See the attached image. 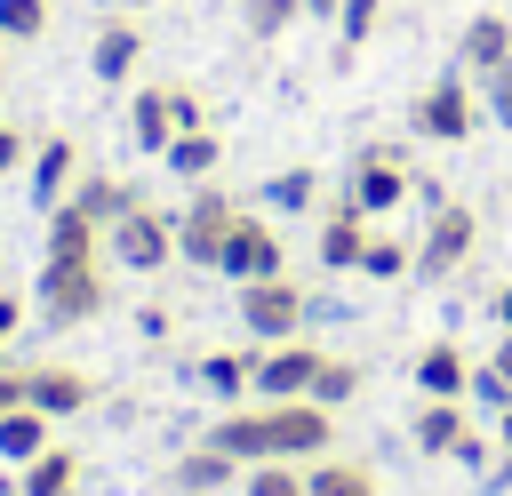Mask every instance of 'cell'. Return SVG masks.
Listing matches in <instances>:
<instances>
[{
    "label": "cell",
    "instance_id": "cell-16",
    "mask_svg": "<svg viewBox=\"0 0 512 496\" xmlns=\"http://www.w3.org/2000/svg\"><path fill=\"white\" fill-rule=\"evenodd\" d=\"M464 432H472L464 400H416V416H408L416 456H456V440H464Z\"/></svg>",
    "mask_w": 512,
    "mask_h": 496
},
{
    "label": "cell",
    "instance_id": "cell-13",
    "mask_svg": "<svg viewBox=\"0 0 512 496\" xmlns=\"http://www.w3.org/2000/svg\"><path fill=\"white\" fill-rule=\"evenodd\" d=\"M88 64H96V80H104V88H120V80L144 64V24H136V16H112V24H96V48H88Z\"/></svg>",
    "mask_w": 512,
    "mask_h": 496
},
{
    "label": "cell",
    "instance_id": "cell-17",
    "mask_svg": "<svg viewBox=\"0 0 512 496\" xmlns=\"http://www.w3.org/2000/svg\"><path fill=\"white\" fill-rule=\"evenodd\" d=\"M464 384H472V360H464L448 336L416 352V400H464Z\"/></svg>",
    "mask_w": 512,
    "mask_h": 496
},
{
    "label": "cell",
    "instance_id": "cell-39",
    "mask_svg": "<svg viewBox=\"0 0 512 496\" xmlns=\"http://www.w3.org/2000/svg\"><path fill=\"white\" fill-rule=\"evenodd\" d=\"M16 320H24V296H0V344L16 336Z\"/></svg>",
    "mask_w": 512,
    "mask_h": 496
},
{
    "label": "cell",
    "instance_id": "cell-31",
    "mask_svg": "<svg viewBox=\"0 0 512 496\" xmlns=\"http://www.w3.org/2000/svg\"><path fill=\"white\" fill-rule=\"evenodd\" d=\"M352 392H360V360H336V352H328V360H320V376H312V392H304V400H320V408H344V400H352Z\"/></svg>",
    "mask_w": 512,
    "mask_h": 496
},
{
    "label": "cell",
    "instance_id": "cell-27",
    "mask_svg": "<svg viewBox=\"0 0 512 496\" xmlns=\"http://www.w3.org/2000/svg\"><path fill=\"white\" fill-rule=\"evenodd\" d=\"M376 16H384V0H344V8H336V56H328L336 72H344V64H352V56L368 48V32H376Z\"/></svg>",
    "mask_w": 512,
    "mask_h": 496
},
{
    "label": "cell",
    "instance_id": "cell-42",
    "mask_svg": "<svg viewBox=\"0 0 512 496\" xmlns=\"http://www.w3.org/2000/svg\"><path fill=\"white\" fill-rule=\"evenodd\" d=\"M336 8H344V0H304V16H328V24H336Z\"/></svg>",
    "mask_w": 512,
    "mask_h": 496
},
{
    "label": "cell",
    "instance_id": "cell-25",
    "mask_svg": "<svg viewBox=\"0 0 512 496\" xmlns=\"http://www.w3.org/2000/svg\"><path fill=\"white\" fill-rule=\"evenodd\" d=\"M96 248H104V224H88L72 200L48 208V256H96Z\"/></svg>",
    "mask_w": 512,
    "mask_h": 496
},
{
    "label": "cell",
    "instance_id": "cell-33",
    "mask_svg": "<svg viewBox=\"0 0 512 496\" xmlns=\"http://www.w3.org/2000/svg\"><path fill=\"white\" fill-rule=\"evenodd\" d=\"M408 264H416V256H408L400 240H384V232H368V248H360V272H368V280H400Z\"/></svg>",
    "mask_w": 512,
    "mask_h": 496
},
{
    "label": "cell",
    "instance_id": "cell-37",
    "mask_svg": "<svg viewBox=\"0 0 512 496\" xmlns=\"http://www.w3.org/2000/svg\"><path fill=\"white\" fill-rule=\"evenodd\" d=\"M24 152H32V144H24V128H8V120H0V176H8V168H24Z\"/></svg>",
    "mask_w": 512,
    "mask_h": 496
},
{
    "label": "cell",
    "instance_id": "cell-38",
    "mask_svg": "<svg viewBox=\"0 0 512 496\" xmlns=\"http://www.w3.org/2000/svg\"><path fill=\"white\" fill-rule=\"evenodd\" d=\"M24 408V368H0V416Z\"/></svg>",
    "mask_w": 512,
    "mask_h": 496
},
{
    "label": "cell",
    "instance_id": "cell-5",
    "mask_svg": "<svg viewBox=\"0 0 512 496\" xmlns=\"http://www.w3.org/2000/svg\"><path fill=\"white\" fill-rule=\"evenodd\" d=\"M240 328L256 336V344H288L304 320H312V304H304V288L288 280V272H272V280H240Z\"/></svg>",
    "mask_w": 512,
    "mask_h": 496
},
{
    "label": "cell",
    "instance_id": "cell-35",
    "mask_svg": "<svg viewBox=\"0 0 512 496\" xmlns=\"http://www.w3.org/2000/svg\"><path fill=\"white\" fill-rule=\"evenodd\" d=\"M480 112H488L496 128H512V64H496V72L480 80Z\"/></svg>",
    "mask_w": 512,
    "mask_h": 496
},
{
    "label": "cell",
    "instance_id": "cell-44",
    "mask_svg": "<svg viewBox=\"0 0 512 496\" xmlns=\"http://www.w3.org/2000/svg\"><path fill=\"white\" fill-rule=\"evenodd\" d=\"M128 8H152V0H128Z\"/></svg>",
    "mask_w": 512,
    "mask_h": 496
},
{
    "label": "cell",
    "instance_id": "cell-15",
    "mask_svg": "<svg viewBox=\"0 0 512 496\" xmlns=\"http://www.w3.org/2000/svg\"><path fill=\"white\" fill-rule=\"evenodd\" d=\"M240 472H248V464H232L224 448H208V440H200V448H184V456H176L168 488H176V496H224V488H240Z\"/></svg>",
    "mask_w": 512,
    "mask_h": 496
},
{
    "label": "cell",
    "instance_id": "cell-9",
    "mask_svg": "<svg viewBox=\"0 0 512 496\" xmlns=\"http://www.w3.org/2000/svg\"><path fill=\"white\" fill-rule=\"evenodd\" d=\"M232 288L240 280H272V272H288V240L264 224V216H248L240 208V224H232V240H224V264H216Z\"/></svg>",
    "mask_w": 512,
    "mask_h": 496
},
{
    "label": "cell",
    "instance_id": "cell-23",
    "mask_svg": "<svg viewBox=\"0 0 512 496\" xmlns=\"http://www.w3.org/2000/svg\"><path fill=\"white\" fill-rule=\"evenodd\" d=\"M144 192L136 184H120V176H104V168H80V184H72V208L88 216V224H112L120 208H136Z\"/></svg>",
    "mask_w": 512,
    "mask_h": 496
},
{
    "label": "cell",
    "instance_id": "cell-3",
    "mask_svg": "<svg viewBox=\"0 0 512 496\" xmlns=\"http://www.w3.org/2000/svg\"><path fill=\"white\" fill-rule=\"evenodd\" d=\"M264 456H288V464H312L336 448V408L320 400H264Z\"/></svg>",
    "mask_w": 512,
    "mask_h": 496
},
{
    "label": "cell",
    "instance_id": "cell-45",
    "mask_svg": "<svg viewBox=\"0 0 512 496\" xmlns=\"http://www.w3.org/2000/svg\"><path fill=\"white\" fill-rule=\"evenodd\" d=\"M0 48H8V32H0Z\"/></svg>",
    "mask_w": 512,
    "mask_h": 496
},
{
    "label": "cell",
    "instance_id": "cell-34",
    "mask_svg": "<svg viewBox=\"0 0 512 496\" xmlns=\"http://www.w3.org/2000/svg\"><path fill=\"white\" fill-rule=\"evenodd\" d=\"M0 32L8 40H40L48 32V0H0Z\"/></svg>",
    "mask_w": 512,
    "mask_h": 496
},
{
    "label": "cell",
    "instance_id": "cell-1",
    "mask_svg": "<svg viewBox=\"0 0 512 496\" xmlns=\"http://www.w3.org/2000/svg\"><path fill=\"white\" fill-rule=\"evenodd\" d=\"M96 312H104V264L96 256H40V320L88 328Z\"/></svg>",
    "mask_w": 512,
    "mask_h": 496
},
{
    "label": "cell",
    "instance_id": "cell-20",
    "mask_svg": "<svg viewBox=\"0 0 512 496\" xmlns=\"http://www.w3.org/2000/svg\"><path fill=\"white\" fill-rule=\"evenodd\" d=\"M128 136H136V152H168V144H176L168 80H160V88H136V96H128Z\"/></svg>",
    "mask_w": 512,
    "mask_h": 496
},
{
    "label": "cell",
    "instance_id": "cell-36",
    "mask_svg": "<svg viewBox=\"0 0 512 496\" xmlns=\"http://www.w3.org/2000/svg\"><path fill=\"white\" fill-rule=\"evenodd\" d=\"M456 464H472V472H488V464H496V448H488V432H464V440H456Z\"/></svg>",
    "mask_w": 512,
    "mask_h": 496
},
{
    "label": "cell",
    "instance_id": "cell-11",
    "mask_svg": "<svg viewBox=\"0 0 512 496\" xmlns=\"http://www.w3.org/2000/svg\"><path fill=\"white\" fill-rule=\"evenodd\" d=\"M24 400L64 424V416H80V408L96 400V384H88L80 368H64V360H40V368H24Z\"/></svg>",
    "mask_w": 512,
    "mask_h": 496
},
{
    "label": "cell",
    "instance_id": "cell-32",
    "mask_svg": "<svg viewBox=\"0 0 512 496\" xmlns=\"http://www.w3.org/2000/svg\"><path fill=\"white\" fill-rule=\"evenodd\" d=\"M464 400H480L488 416H504V408H512V376H504L496 360H472V384H464Z\"/></svg>",
    "mask_w": 512,
    "mask_h": 496
},
{
    "label": "cell",
    "instance_id": "cell-8",
    "mask_svg": "<svg viewBox=\"0 0 512 496\" xmlns=\"http://www.w3.org/2000/svg\"><path fill=\"white\" fill-rule=\"evenodd\" d=\"M408 160H400V144H368V152H352V176H344V192H352V208H368V216H392L400 200H408Z\"/></svg>",
    "mask_w": 512,
    "mask_h": 496
},
{
    "label": "cell",
    "instance_id": "cell-4",
    "mask_svg": "<svg viewBox=\"0 0 512 496\" xmlns=\"http://www.w3.org/2000/svg\"><path fill=\"white\" fill-rule=\"evenodd\" d=\"M104 256H112L120 272H160V264L176 256V216H160L152 200L120 208V216L104 224Z\"/></svg>",
    "mask_w": 512,
    "mask_h": 496
},
{
    "label": "cell",
    "instance_id": "cell-12",
    "mask_svg": "<svg viewBox=\"0 0 512 496\" xmlns=\"http://www.w3.org/2000/svg\"><path fill=\"white\" fill-rule=\"evenodd\" d=\"M80 184V144L72 136H40L32 144V208H64Z\"/></svg>",
    "mask_w": 512,
    "mask_h": 496
},
{
    "label": "cell",
    "instance_id": "cell-24",
    "mask_svg": "<svg viewBox=\"0 0 512 496\" xmlns=\"http://www.w3.org/2000/svg\"><path fill=\"white\" fill-rule=\"evenodd\" d=\"M48 424H56V416H40L32 400L8 408V416H0V464H32V456L48 448Z\"/></svg>",
    "mask_w": 512,
    "mask_h": 496
},
{
    "label": "cell",
    "instance_id": "cell-19",
    "mask_svg": "<svg viewBox=\"0 0 512 496\" xmlns=\"http://www.w3.org/2000/svg\"><path fill=\"white\" fill-rule=\"evenodd\" d=\"M304 496H384V488H376V464H360V456H312Z\"/></svg>",
    "mask_w": 512,
    "mask_h": 496
},
{
    "label": "cell",
    "instance_id": "cell-30",
    "mask_svg": "<svg viewBox=\"0 0 512 496\" xmlns=\"http://www.w3.org/2000/svg\"><path fill=\"white\" fill-rule=\"evenodd\" d=\"M320 200V176L312 168H280V176H264V208H288V216H304Z\"/></svg>",
    "mask_w": 512,
    "mask_h": 496
},
{
    "label": "cell",
    "instance_id": "cell-14",
    "mask_svg": "<svg viewBox=\"0 0 512 496\" xmlns=\"http://www.w3.org/2000/svg\"><path fill=\"white\" fill-rule=\"evenodd\" d=\"M360 248H368V208H352V192L320 216V264L328 272H360Z\"/></svg>",
    "mask_w": 512,
    "mask_h": 496
},
{
    "label": "cell",
    "instance_id": "cell-43",
    "mask_svg": "<svg viewBox=\"0 0 512 496\" xmlns=\"http://www.w3.org/2000/svg\"><path fill=\"white\" fill-rule=\"evenodd\" d=\"M488 360H496V368H504V376H512V328H504V344H496V352H488Z\"/></svg>",
    "mask_w": 512,
    "mask_h": 496
},
{
    "label": "cell",
    "instance_id": "cell-21",
    "mask_svg": "<svg viewBox=\"0 0 512 496\" xmlns=\"http://www.w3.org/2000/svg\"><path fill=\"white\" fill-rule=\"evenodd\" d=\"M72 488H80V456L56 448V440H48L32 464H16V496H72Z\"/></svg>",
    "mask_w": 512,
    "mask_h": 496
},
{
    "label": "cell",
    "instance_id": "cell-40",
    "mask_svg": "<svg viewBox=\"0 0 512 496\" xmlns=\"http://www.w3.org/2000/svg\"><path fill=\"white\" fill-rule=\"evenodd\" d=\"M488 304H496V320H504V328H512V280H504V288H496V296H488Z\"/></svg>",
    "mask_w": 512,
    "mask_h": 496
},
{
    "label": "cell",
    "instance_id": "cell-10",
    "mask_svg": "<svg viewBox=\"0 0 512 496\" xmlns=\"http://www.w3.org/2000/svg\"><path fill=\"white\" fill-rule=\"evenodd\" d=\"M320 344H304V336H288V344H264L256 352V392L264 400H304L312 392V376H320Z\"/></svg>",
    "mask_w": 512,
    "mask_h": 496
},
{
    "label": "cell",
    "instance_id": "cell-22",
    "mask_svg": "<svg viewBox=\"0 0 512 496\" xmlns=\"http://www.w3.org/2000/svg\"><path fill=\"white\" fill-rule=\"evenodd\" d=\"M216 160H224V136H216V128H184V136L160 152V168H168V176H184V184H208V176H216Z\"/></svg>",
    "mask_w": 512,
    "mask_h": 496
},
{
    "label": "cell",
    "instance_id": "cell-29",
    "mask_svg": "<svg viewBox=\"0 0 512 496\" xmlns=\"http://www.w3.org/2000/svg\"><path fill=\"white\" fill-rule=\"evenodd\" d=\"M240 496H304V464L264 456V464H248V472H240Z\"/></svg>",
    "mask_w": 512,
    "mask_h": 496
},
{
    "label": "cell",
    "instance_id": "cell-7",
    "mask_svg": "<svg viewBox=\"0 0 512 496\" xmlns=\"http://www.w3.org/2000/svg\"><path fill=\"white\" fill-rule=\"evenodd\" d=\"M472 248H480V216H472L464 200H440V208L424 216V240H416V280H448V272H464Z\"/></svg>",
    "mask_w": 512,
    "mask_h": 496
},
{
    "label": "cell",
    "instance_id": "cell-6",
    "mask_svg": "<svg viewBox=\"0 0 512 496\" xmlns=\"http://www.w3.org/2000/svg\"><path fill=\"white\" fill-rule=\"evenodd\" d=\"M416 136L424 144H464L472 128H480V88H472V72H440L424 96H416Z\"/></svg>",
    "mask_w": 512,
    "mask_h": 496
},
{
    "label": "cell",
    "instance_id": "cell-2",
    "mask_svg": "<svg viewBox=\"0 0 512 496\" xmlns=\"http://www.w3.org/2000/svg\"><path fill=\"white\" fill-rule=\"evenodd\" d=\"M232 224H240V200H232L216 176H208V184H192V200L176 208V256H184V264H200V272H216V264H224Z\"/></svg>",
    "mask_w": 512,
    "mask_h": 496
},
{
    "label": "cell",
    "instance_id": "cell-41",
    "mask_svg": "<svg viewBox=\"0 0 512 496\" xmlns=\"http://www.w3.org/2000/svg\"><path fill=\"white\" fill-rule=\"evenodd\" d=\"M496 448H504V456H512V408H504V416H496Z\"/></svg>",
    "mask_w": 512,
    "mask_h": 496
},
{
    "label": "cell",
    "instance_id": "cell-26",
    "mask_svg": "<svg viewBox=\"0 0 512 496\" xmlns=\"http://www.w3.org/2000/svg\"><path fill=\"white\" fill-rule=\"evenodd\" d=\"M200 384L232 408L240 392H256V352H208V360H200Z\"/></svg>",
    "mask_w": 512,
    "mask_h": 496
},
{
    "label": "cell",
    "instance_id": "cell-18",
    "mask_svg": "<svg viewBox=\"0 0 512 496\" xmlns=\"http://www.w3.org/2000/svg\"><path fill=\"white\" fill-rule=\"evenodd\" d=\"M456 56H464V72H496V64H512V16H496V8H480L472 24H464V40H456Z\"/></svg>",
    "mask_w": 512,
    "mask_h": 496
},
{
    "label": "cell",
    "instance_id": "cell-28",
    "mask_svg": "<svg viewBox=\"0 0 512 496\" xmlns=\"http://www.w3.org/2000/svg\"><path fill=\"white\" fill-rule=\"evenodd\" d=\"M248 40H288V24H304V0H240Z\"/></svg>",
    "mask_w": 512,
    "mask_h": 496
}]
</instances>
